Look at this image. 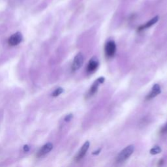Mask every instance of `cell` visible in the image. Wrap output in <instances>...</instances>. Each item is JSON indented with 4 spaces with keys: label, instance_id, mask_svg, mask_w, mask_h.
Returning a JSON list of instances; mask_svg holds the SVG:
<instances>
[{
    "label": "cell",
    "instance_id": "1",
    "mask_svg": "<svg viewBox=\"0 0 167 167\" xmlns=\"http://www.w3.org/2000/svg\"><path fill=\"white\" fill-rule=\"evenodd\" d=\"M135 147L134 146L130 145L126 147L125 149L121 151V152L119 153V155L117 157V162H123L126 161L131 155L133 154L134 152Z\"/></svg>",
    "mask_w": 167,
    "mask_h": 167
},
{
    "label": "cell",
    "instance_id": "2",
    "mask_svg": "<svg viewBox=\"0 0 167 167\" xmlns=\"http://www.w3.org/2000/svg\"><path fill=\"white\" fill-rule=\"evenodd\" d=\"M116 51V45L113 40H109L105 47V54L108 58H112L114 56Z\"/></svg>",
    "mask_w": 167,
    "mask_h": 167
},
{
    "label": "cell",
    "instance_id": "3",
    "mask_svg": "<svg viewBox=\"0 0 167 167\" xmlns=\"http://www.w3.org/2000/svg\"><path fill=\"white\" fill-rule=\"evenodd\" d=\"M84 64V56L82 53H78L76 54L74 58L73 65H72V69L73 71H77Z\"/></svg>",
    "mask_w": 167,
    "mask_h": 167
},
{
    "label": "cell",
    "instance_id": "4",
    "mask_svg": "<svg viewBox=\"0 0 167 167\" xmlns=\"http://www.w3.org/2000/svg\"><path fill=\"white\" fill-rule=\"evenodd\" d=\"M104 81H105V78L104 77H100L97 80H96L95 81L94 83L92 84V85L90 87V89L89 90L88 93L87 94V96L88 97H92L93 95L96 93L97 91V89L99 88V85L101 84H102L104 82Z\"/></svg>",
    "mask_w": 167,
    "mask_h": 167
},
{
    "label": "cell",
    "instance_id": "5",
    "mask_svg": "<svg viewBox=\"0 0 167 167\" xmlns=\"http://www.w3.org/2000/svg\"><path fill=\"white\" fill-rule=\"evenodd\" d=\"M22 36L20 33H16L9 38L8 43L11 46H16L21 42Z\"/></svg>",
    "mask_w": 167,
    "mask_h": 167
},
{
    "label": "cell",
    "instance_id": "6",
    "mask_svg": "<svg viewBox=\"0 0 167 167\" xmlns=\"http://www.w3.org/2000/svg\"><path fill=\"white\" fill-rule=\"evenodd\" d=\"M99 66V62L98 60L96 58H92L87 64L86 71L87 73H93L95 71H96L97 69Z\"/></svg>",
    "mask_w": 167,
    "mask_h": 167
},
{
    "label": "cell",
    "instance_id": "7",
    "mask_svg": "<svg viewBox=\"0 0 167 167\" xmlns=\"http://www.w3.org/2000/svg\"><path fill=\"white\" fill-rule=\"evenodd\" d=\"M89 147V142L88 141L85 142L84 144V145L82 146V148H80V150H79L77 155L75 157L76 161H80V160L85 156V153H87V150H88Z\"/></svg>",
    "mask_w": 167,
    "mask_h": 167
},
{
    "label": "cell",
    "instance_id": "8",
    "mask_svg": "<svg viewBox=\"0 0 167 167\" xmlns=\"http://www.w3.org/2000/svg\"><path fill=\"white\" fill-rule=\"evenodd\" d=\"M52 148H53L52 144V143L46 144L39 150V152H38L37 153V156L38 157L43 156V155L47 154V153L50 152V151L52 150Z\"/></svg>",
    "mask_w": 167,
    "mask_h": 167
},
{
    "label": "cell",
    "instance_id": "9",
    "mask_svg": "<svg viewBox=\"0 0 167 167\" xmlns=\"http://www.w3.org/2000/svg\"><path fill=\"white\" fill-rule=\"evenodd\" d=\"M161 89L160 85L159 84H155L153 86L152 91H151L150 94L146 97V99H147V100H150V99H152L155 97L157 96L158 95L161 93Z\"/></svg>",
    "mask_w": 167,
    "mask_h": 167
},
{
    "label": "cell",
    "instance_id": "10",
    "mask_svg": "<svg viewBox=\"0 0 167 167\" xmlns=\"http://www.w3.org/2000/svg\"><path fill=\"white\" fill-rule=\"evenodd\" d=\"M158 20H159V17H155L154 18H153V19H151L150 21L148 22L147 23H146L143 26H141L140 28H139V31H141V30H145L146 28H148L151 27L152 26H153V24H155L156 22L158 21Z\"/></svg>",
    "mask_w": 167,
    "mask_h": 167
},
{
    "label": "cell",
    "instance_id": "11",
    "mask_svg": "<svg viewBox=\"0 0 167 167\" xmlns=\"http://www.w3.org/2000/svg\"><path fill=\"white\" fill-rule=\"evenodd\" d=\"M161 152V148L158 146H155V147L152 148L150 150V153L152 155H157V154H158V153H159Z\"/></svg>",
    "mask_w": 167,
    "mask_h": 167
},
{
    "label": "cell",
    "instance_id": "12",
    "mask_svg": "<svg viewBox=\"0 0 167 167\" xmlns=\"http://www.w3.org/2000/svg\"><path fill=\"white\" fill-rule=\"evenodd\" d=\"M63 91H64V89L62 88H61V87H59V88L56 89L55 91L53 92L52 93V96L54 97H57L58 95H60L61 93H63Z\"/></svg>",
    "mask_w": 167,
    "mask_h": 167
},
{
    "label": "cell",
    "instance_id": "13",
    "mask_svg": "<svg viewBox=\"0 0 167 167\" xmlns=\"http://www.w3.org/2000/svg\"><path fill=\"white\" fill-rule=\"evenodd\" d=\"M161 134H166V133H167V123L166 125L162 128V129L161 130Z\"/></svg>",
    "mask_w": 167,
    "mask_h": 167
},
{
    "label": "cell",
    "instance_id": "14",
    "mask_svg": "<svg viewBox=\"0 0 167 167\" xmlns=\"http://www.w3.org/2000/svg\"><path fill=\"white\" fill-rule=\"evenodd\" d=\"M72 118H73V115H72V114H69V115H67V116L66 117H65V120L66 121H69L71 120V119Z\"/></svg>",
    "mask_w": 167,
    "mask_h": 167
},
{
    "label": "cell",
    "instance_id": "15",
    "mask_svg": "<svg viewBox=\"0 0 167 167\" xmlns=\"http://www.w3.org/2000/svg\"><path fill=\"white\" fill-rule=\"evenodd\" d=\"M101 149H99L97 151H95L94 152H93V155H98L99 153H100Z\"/></svg>",
    "mask_w": 167,
    "mask_h": 167
},
{
    "label": "cell",
    "instance_id": "16",
    "mask_svg": "<svg viewBox=\"0 0 167 167\" xmlns=\"http://www.w3.org/2000/svg\"><path fill=\"white\" fill-rule=\"evenodd\" d=\"M24 150L25 152H28V151L29 150V147L28 146H25L24 148Z\"/></svg>",
    "mask_w": 167,
    "mask_h": 167
},
{
    "label": "cell",
    "instance_id": "17",
    "mask_svg": "<svg viewBox=\"0 0 167 167\" xmlns=\"http://www.w3.org/2000/svg\"><path fill=\"white\" fill-rule=\"evenodd\" d=\"M159 162H159V166H161V164H163V160H162V159H161V161H160Z\"/></svg>",
    "mask_w": 167,
    "mask_h": 167
}]
</instances>
